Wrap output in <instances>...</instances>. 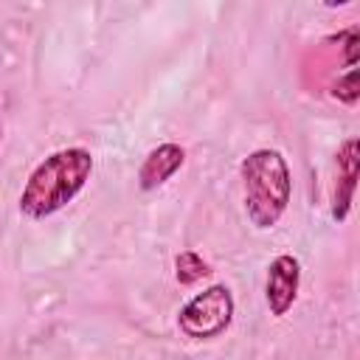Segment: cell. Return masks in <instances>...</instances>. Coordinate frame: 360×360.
I'll list each match as a JSON object with an SVG mask.
<instances>
[{"label":"cell","instance_id":"1","mask_svg":"<svg viewBox=\"0 0 360 360\" xmlns=\"http://www.w3.org/2000/svg\"><path fill=\"white\" fill-rule=\"evenodd\" d=\"M93 155L82 146H68L48 155L28 177L20 194V211L31 219H42L65 208L90 180Z\"/></svg>","mask_w":360,"mask_h":360},{"label":"cell","instance_id":"2","mask_svg":"<svg viewBox=\"0 0 360 360\" xmlns=\"http://www.w3.org/2000/svg\"><path fill=\"white\" fill-rule=\"evenodd\" d=\"M239 172L245 183L248 219L256 228H273L287 211L292 191V177L284 155L276 149H256L242 160Z\"/></svg>","mask_w":360,"mask_h":360},{"label":"cell","instance_id":"3","mask_svg":"<svg viewBox=\"0 0 360 360\" xmlns=\"http://www.w3.org/2000/svg\"><path fill=\"white\" fill-rule=\"evenodd\" d=\"M233 321V295L225 284H211L197 292L177 315V326L186 338L211 340L222 335Z\"/></svg>","mask_w":360,"mask_h":360},{"label":"cell","instance_id":"4","mask_svg":"<svg viewBox=\"0 0 360 360\" xmlns=\"http://www.w3.org/2000/svg\"><path fill=\"white\" fill-rule=\"evenodd\" d=\"M298 281H301V264L295 256L284 253V256H276L270 262L267 281H264V298H267V307L276 318L287 315V309L295 304Z\"/></svg>","mask_w":360,"mask_h":360},{"label":"cell","instance_id":"5","mask_svg":"<svg viewBox=\"0 0 360 360\" xmlns=\"http://www.w3.org/2000/svg\"><path fill=\"white\" fill-rule=\"evenodd\" d=\"M183 160H186L183 146H177V143H160V146H155L143 158V163L138 169V186L143 191H152V188L163 186L183 166Z\"/></svg>","mask_w":360,"mask_h":360},{"label":"cell","instance_id":"6","mask_svg":"<svg viewBox=\"0 0 360 360\" xmlns=\"http://www.w3.org/2000/svg\"><path fill=\"white\" fill-rule=\"evenodd\" d=\"M354 180H357V138H346L343 146L338 149V183H335V200H332V217L338 222H343L352 208Z\"/></svg>","mask_w":360,"mask_h":360},{"label":"cell","instance_id":"7","mask_svg":"<svg viewBox=\"0 0 360 360\" xmlns=\"http://www.w3.org/2000/svg\"><path fill=\"white\" fill-rule=\"evenodd\" d=\"M208 264L194 253V250H183L177 259H174V276L180 284H194L200 281L202 276H208Z\"/></svg>","mask_w":360,"mask_h":360}]
</instances>
